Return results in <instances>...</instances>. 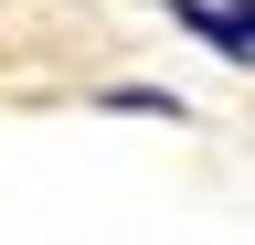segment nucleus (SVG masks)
Returning a JSON list of instances; mask_svg holds the SVG:
<instances>
[{
	"mask_svg": "<svg viewBox=\"0 0 255 245\" xmlns=\"http://www.w3.org/2000/svg\"><path fill=\"white\" fill-rule=\"evenodd\" d=\"M170 11H181V21H191L202 43H223V53L245 64V43H255V21H245V0H234V11H202V0H170Z\"/></svg>",
	"mask_w": 255,
	"mask_h": 245,
	"instance_id": "obj_1",
	"label": "nucleus"
}]
</instances>
